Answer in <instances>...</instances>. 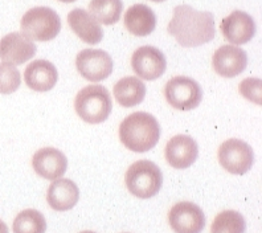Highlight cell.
<instances>
[{"label": "cell", "instance_id": "cell-1", "mask_svg": "<svg viewBox=\"0 0 262 233\" xmlns=\"http://www.w3.org/2000/svg\"><path fill=\"white\" fill-rule=\"evenodd\" d=\"M168 32L184 48L204 45L216 36L213 15L207 11L195 10L187 4L178 6L168 24Z\"/></svg>", "mask_w": 262, "mask_h": 233}, {"label": "cell", "instance_id": "cell-2", "mask_svg": "<svg viewBox=\"0 0 262 233\" xmlns=\"http://www.w3.org/2000/svg\"><path fill=\"white\" fill-rule=\"evenodd\" d=\"M159 138V122L148 113H133L119 125V139L122 144L134 153H147L157 146Z\"/></svg>", "mask_w": 262, "mask_h": 233}, {"label": "cell", "instance_id": "cell-3", "mask_svg": "<svg viewBox=\"0 0 262 233\" xmlns=\"http://www.w3.org/2000/svg\"><path fill=\"white\" fill-rule=\"evenodd\" d=\"M74 109L78 117L86 123H102L109 118L113 109L109 90L102 85H88L76 96Z\"/></svg>", "mask_w": 262, "mask_h": 233}, {"label": "cell", "instance_id": "cell-4", "mask_svg": "<svg viewBox=\"0 0 262 233\" xmlns=\"http://www.w3.org/2000/svg\"><path fill=\"white\" fill-rule=\"evenodd\" d=\"M126 187L139 199H150L162 188V170L151 160H138L128 167L125 176Z\"/></svg>", "mask_w": 262, "mask_h": 233}, {"label": "cell", "instance_id": "cell-5", "mask_svg": "<svg viewBox=\"0 0 262 233\" xmlns=\"http://www.w3.org/2000/svg\"><path fill=\"white\" fill-rule=\"evenodd\" d=\"M20 27L23 35L32 41H51L60 33L61 19L49 7H35L24 13Z\"/></svg>", "mask_w": 262, "mask_h": 233}, {"label": "cell", "instance_id": "cell-6", "mask_svg": "<svg viewBox=\"0 0 262 233\" xmlns=\"http://www.w3.org/2000/svg\"><path fill=\"white\" fill-rule=\"evenodd\" d=\"M164 97L167 102L180 112L193 110L203 99V89L191 77L176 76L166 83Z\"/></svg>", "mask_w": 262, "mask_h": 233}, {"label": "cell", "instance_id": "cell-7", "mask_svg": "<svg viewBox=\"0 0 262 233\" xmlns=\"http://www.w3.org/2000/svg\"><path fill=\"white\" fill-rule=\"evenodd\" d=\"M217 158L223 168L233 175H244L252 168L254 162L253 149L246 142L230 138L219 147Z\"/></svg>", "mask_w": 262, "mask_h": 233}, {"label": "cell", "instance_id": "cell-8", "mask_svg": "<svg viewBox=\"0 0 262 233\" xmlns=\"http://www.w3.org/2000/svg\"><path fill=\"white\" fill-rule=\"evenodd\" d=\"M77 71L85 80L99 82L113 72V58L102 49H83L76 57Z\"/></svg>", "mask_w": 262, "mask_h": 233}, {"label": "cell", "instance_id": "cell-9", "mask_svg": "<svg viewBox=\"0 0 262 233\" xmlns=\"http://www.w3.org/2000/svg\"><path fill=\"white\" fill-rule=\"evenodd\" d=\"M131 68L142 80L154 81L166 72L167 61L162 51L151 45H144L133 53Z\"/></svg>", "mask_w": 262, "mask_h": 233}, {"label": "cell", "instance_id": "cell-10", "mask_svg": "<svg viewBox=\"0 0 262 233\" xmlns=\"http://www.w3.org/2000/svg\"><path fill=\"white\" fill-rule=\"evenodd\" d=\"M168 221L175 233H202L205 227L204 212L191 201H180L173 205Z\"/></svg>", "mask_w": 262, "mask_h": 233}, {"label": "cell", "instance_id": "cell-11", "mask_svg": "<svg viewBox=\"0 0 262 233\" xmlns=\"http://www.w3.org/2000/svg\"><path fill=\"white\" fill-rule=\"evenodd\" d=\"M248 56L244 49L237 45H223L212 56V67L214 72L225 78H233L246 69Z\"/></svg>", "mask_w": 262, "mask_h": 233}, {"label": "cell", "instance_id": "cell-12", "mask_svg": "<svg viewBox=\"0 0 262 233\" xmlns=\"http://www.w3.org/2000/svg\"><path fill=\"white\" fill-rule=\"evenodd\" d=\"M199 146L193 138L188 135H175L164 149V157L169 166L176 170H186L196 162Z\"/></svg>", "mask_w": 262, "mask_h": 233}, {"label": "cell", "instance_id": "cell-13", "mask_svg": "<svg viewBox=\"0 0 262 233\" xmlns=\"http://www.w3.org/2000/svg\"><path fill=\"white\" fill-rule=\"evenodd\" d=\"M35 43L20 32H12L0 40V58L3 62L23 65L36 54Z\"/></svg>", "mask_w": 262, "mask_h": 233}, {"label": "cell", "instance_id": "cell-14", "mask_svg": "<svg viewBox=\"0 0 262 233\" xmlns=\"http://www.w3.org/2000/svg\"><path fill=\"white\" fill-rule=\"evenodd\" d=\"M220 29L223 36L232 43V45H243L254 37L256 23L244 11H233L229 16L223 19Z\"/></svg>", "mask_w": 262, "mask_h": 233}, {"label": "cell", "instance_id": "cell-15", "mask_svg": "<svg viewBox=\"0 0 262 233\" xmlns=\"http://www.w3.org/2000/svg\"><path fill=\"white\" fill-rule=\"evenodd\" d=\"M32 167L38 176L47 180H56L67 173L68 159L55 147H45L35 153Z\"/></svg>", "mask_w": 262, "mask_h": 233}, {"label": "cell", "instance_id": "cell-16", "mask_svg": "<svg viewBox=\"0 0 262 233\" xmlns=\"http://www.w3.org/2000/svg\"><path fill=\"white\" fill-rule=\"evenodd\" d=\"M24 80L27 87L35 92H49L55 88L58 73L55 64L48 60H35L26 68Z\"/></svg>", "mask_w": 262, "mask_h": 233}, {"label": "cell", "instance_id": "cell-17", "mask_svg": "<svg viewBox=\"0 0 262 233\" xmlns=\"http://www.w3.org/2000/svg\"><path fill=\"white\" fill-rule=\"evenodd\" d=\"M68 24L72 31L86 44H98L102 40L103 29L101 24L82 8H74L69 12Z\"/></svg>", "mask_w": 262, "mask_h": 233}, {"label": "cell", "instance_id": "cell-18", "mask_svg": "<svg viewBox=\"0 0 262 233\" xmlns=\"http://www.w3.org/2000/svg\"><path fill=\"white\" fill-rule=\"evenodd\" d=\"M80 199V191L76 183L71 179H56L49 185L47 201L49 207L57 212L69 211L76 207Z\"/></svg>", "mask_w": 262, "mask_h": 233}, {"label": "cell", "instance_id": "cell-19", "mask_svg": "<svg viewBox=\"0 0 262 233\" xmlns=\"http://www.w3.org/2000/svg\"><path fill=\"white\" fill-rule=\"evenodd\" d=\"M125 27L131 35L144 37L154 32L157 27V16L150 7L144 4H134L130 7L123 17Z\"/></svg>", "mask_w": 262, "mask_h": 233}, {"label": "cell", "instance_id": "cell-20", "mask_svg": "<svg viewBox=\"0 0 262 233\" xmlns=\"http://www.w3.org/2000/svg\"><path fill=\"white\" fill-rule=\"evenodd\" d=\"M114 97L122 108H134L143 102L146 97V85L141 78L134 76L123 77L114 85Z\"/></svg>", "mask_w": 262, "mask_h": 233}, {"label": "cell", "instance_id": "cell-21", "mask_svg": "<svg viewBox=\"0 0 262 233\" xmlns=\"http://www.w3.org/2000/svg\"><path fill=\"white\" fill-rule=\"evenodd\" d=\"M90 15L98 23L113 26L121 19L123 3L122 0H92L89 4Z\"/></svg>", "mask_w": 262, "mask_h": 233}, {"label": "cell", "instance_id": "cell-22", "mask_svg": "<svg viewBox=\"0 0 262 233\" xmlns=\"http://www.w3.org/2000/svg\"><path fill=\"white\" fill-rule=\"evenodd\" d=\"M13 233H45L47 221L41 212L36 209H24L12 224Z\"/></svg>", "mask_w": 262, "mask_h": 233}, {"label": "cell", "instance_id": "cell-23", "mask_svg": "<svg viewBox=\"0 0 262 233\" xmlns=\"http://www.w3.org/2000/svg\"><path fill=\"white\" fill-rule=\"evenodd\" d=\"M245 219L240 212L224 211L214 217L211 233H245Z\"/></svg>", "mask_w": 262, "mask_h": 233}, {"label": "cell", "instance_id": "cell-24", "mask_svg": "<svg viewBox=\"0 0 262 233\" xmlns=\"http://www.w3.org/2000/svg\"><path fill=\"white\" fill-rule=\"evenodd\" d=\"M21 76L17 68L12 64H0V94H12L19 89Z\"/></svg>", "mask_w": 262, "mask_h": 233}, {"label": "cell", "instance_id": "cell-25", "mask_svg": "<svg viewBox=\"0 0 262 233\" xmlns=\"http://www.w3.org/2000/svg\"><path fill=\"white\" fill-rule=\"evenodd\" d=\"M261 83L259 78H246V80L241 81L240 85H238V92L244 98L249 99L250 102L261 106Z\"/></svg>", "mask_w": 262, "mask_h": 233}, {"label": "cell", "instance_id": "cell-26", "mask_svg": "<svg viewBox=\"0 0 262 233\" xmlns=\"http://www.w3.org/2000/svg\"><path fill=\"white\" fill-rule=\"evenodd\" d=\"M0 233H8V227L3 220H0Z\"/></svg>", "mask_w": 262, "mask_h": 233}, {"label": "cell", "instance_id": "cell-27", "mask_svg": "<svg viewBox=\"0 0 262 233\" xmlns=\"http://www.w3.org/2000/svg\"><path fill=\"white\" fill-rule=\"evenodd\" d=\"M58 2H62V3H73L76 0H58Z\"/></svg>", "mask_w": 262, "mask_h": 233}, {"label": "cell", "instance_id": "cell-28", "mask_svg": "<svg viewBox=\"0 0 262 233\" xmlns=\"http://www.w3.org/2000/svg\"><path fill=\"white\" fill-rule=\"evenodd\" d=\"M80 233H96V232H93V230H83V232H80Z\"/></svg>", "mask_w": 262, "mask_h": 233}, {"label": "cell", "instance_id": "cell-29", "mask_svg": "<svg viewBox=\"0 0 262 233\" xmlns=\"http://www.w3.org/2000/svg\"><path fill=\"white\" fill-rule=\"evenodd\" d=\"M151 2H155V3H162L164 0H151Z\"/></svg>", "mask_w": 262, "mask_h": 233}]
</instances>
